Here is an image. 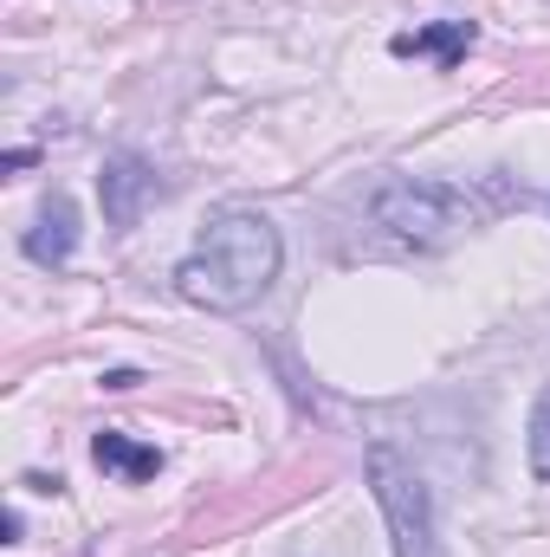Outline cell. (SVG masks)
Segmentation results:
<instances>
[{
  "instance_id": "obj_4",
  "label": "cell",
  "mask_w": 550,
  "mask_h": 557,
  "mask_svg": "<svg viewBox=\"0 0 550 557\" xmlns=\"http://www.w3.org/2000/svg\"><path fill=\"white\" fill-rule=\"evenodd\" d=\"M155 195H162V175L130 156V149H117V156H104V175H98V201H104V221L117 227V234H130L142 214L155 208Z\"/></svg>"
},
{
  "instance_id": "obj_1",
  "label": "cell",
  "mask_w": 550,
  "mask_h": 557,
  "mask_svg": "<svg viewBox=\"0 0 550 557\" xmlns=\"http://www.w3.org/2000/svg\"><path fill=\"white\" fill-rule=\"evenodd\" d=\"M278 267H285V234L273 221L260 208H221V214H208L188 260L175 267V292L195 311L234 318V311H253L273 292Z\"/></svg>"
},
{
  "instance_id": "obj_2",
  "label": "cell",
  "mask_w": 550,
  "mask_h": 557,
  "mask_svg": "<svg viewBox=\"0 0 550 557\" xmlns=\"http://www.w3.org/2000/svg\"><path fill=\"white\" fill-rule=\"evenodd\" d=\"M370 221L409 253H440L466 227H479V201L460 182H440V175H396L370 195Z\"/></svg>"
},
{
  "instance_id": "obj_9",
  "label": "cell",
  "mask_w": 550,
  "mask_h": 557,
  "mask_svg": "<svg viewBox=\"0 0 550 557\" xmlns=\"http://www.w3.org/2000/svg\"><path fill=\"white\" fill-rule=\"evenodd\" d=\"M142 376L137 370H104V389H137Z\"/></svg>"
},
{
  "instance_id": "obj_5",
  "label": "cell",
  "mask_w": 550,
  "mask_h": 557,
  "mask_svg": "<svg viewBox=\"0 0 550 557\" xmlns=\"http://www.w3.org/2000/svg\"><path fill=\"white\" fill-rule=\"evenodd\" d=\"M20 253L33 260V267H72V253H78V201L72 195H46L39 201V214H33V227L20 234Z\"/></svg>"
},
{
  "instance_id": "obj_7",
  "label": "cell",
  "mask_w": 550,
  "mask_h": 557,
  "mask_svg": "<svg viewBox=\"0 0 550 557\" xmlns=\"http://www.w3.org/2000/svg\"><path fill=\"white\" fill-rule=\"evenodd\" d=\"M91 460H98L104 473H124V480H155V473H162V454L142 447V441H130V434H117V428H104V434L91 441Z\"/></svg>"
},
{
  "instance_id": "obj_8",
  "label": "cell",
  "mask_w": 550,
  "mask_h": 557,
  "mask_svg": "<svg viewBox=\"0 0 550 557\" xmlns=\"http://www.w3.org/2000/svg\"><path fill=\"white\" fill-rule=\"evenodd\" d=\"M525 460H532V480L550 486V383L532 403V428H525Z\"/></svg>"
},
{
  "instance_id": "obj_6",
  "label": "cell",
  "mask_w": 550,
  "mask_h": 557,
  "mask_svg": "<svg viewBox=\"0 0 550 557\" xmlns=\"http://www.w3.org/2000/svg\"><path fill=\"white\" fill-rule=\"evenodd\" d=\"M473 39H479L473 20H440V26H421V33H396L389 52H396V59H434L440 72H453V65L466 59Z\"/></svg>"
},
{
  "instance_id": "obj_3",
  "label": "cell",
  "mask_w": 550,
  "mask_h": 557,
  "mask_svg": "<svg viewBox=\"0 0 550 557\" xmlns=\"http://www.w3.org/2000/svg\"><path fill=\"white\" fill-rule=\"evenodd\" d=\"M363 473H370V493L383 506V525H389L396 557H447L440 552V525H434V493H427V480L414 473L389 441H370Z\"/></svg>"
}]
</instances>
